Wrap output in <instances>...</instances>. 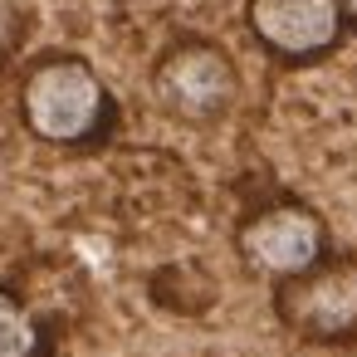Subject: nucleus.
Listing matches in <instances>:
<instances>
[{
  "instance_id": "obj_2",
  "label": "nucleus",
  "mask_w": 357,
  "mask_h": 357,
  "mask_svg": "<svg viewBox=\"0 0 357 357\" xmlns=\"http://www.w3.org/2000/svg\"><path fill=\"white\" fill-rule=\"evenodd\" d=\"M147 89L167 118L186 128H211V123H225L240 103V64L220 40L176 35L152 59Z\"/></svg>"
},
{
  "instance_id": "obj_4",
  "label": "nucleus",
  "mask_w": 357,
  "mask_h": 357,
  "mask_svg": "<svg viewBox=\"0 0 357 357\" xmlns=\"http://www.w3.org/2000/svg\"><path fill=\"white\" fill-rule=\"evenodd\" d=\"M333 250L328 220L298 201V196H269L259 206H250L235 225V255L250 274L279 284L294 279L303 269H313L323 255Z\"/></svg>"
},
{
  "instance_id": "obj_5",
  "label": "nucleus",
  "mask_w": 357,
  "mask_h": 357,
  "mask_svg": "<svg viewBox=\"0 0 357 357\" xmlns=\"http://www.w3.org/2000/svg\"><path fill=\"white\" fill-rule=\"evenodd\" d=\"M245 30L274 64L289 69H308L347 40L337 0H245Z\"/></svg>"
},
{
  "instance_id": "obj_8",
  "label": "nucleus",
  "mask_w": 357,
  "mask_h": 357,
  "mask_svg": "<svg viewBox=\"0 0 357 357\" xmlns=\"http://www.w3.org/2000/svg\"><path fill=\"white\" fill-rule=\"evenodd\" d=\"M337 10H342V25H347V35H357V0H337Z\"/></svg>"
},
{
  "instance_id": "obj_1",
  "label": "nucleus",
  "mask_w": 357,
  "mask_h": 357,
  "mask_svg": "<svg viewBox=\"0 0 357 357\" xmlns=\"http://www.w3.org/2000/svg\"><path fill=\"white\" fill-rule=\"evenodd\" d=\"M15 108L25 132L59 152H89L118 132V98L108 79L69 50H50L25 64Z\"/></svg>"
},
{
  "instance_id": "obj_3",
  "label": "nucleus",
  "mask_w": 357,
  "mask_h": 357,
  "mask_svg": "<svg viewBox=\"0 0 357 357\" xmlns=\"http://www.w3.org/2000/svg\"><path fill=\"white\" fill-rule=\"evenodd\" d=\"M269 303L289 337L313 347H352L357 342V255L328 250L313 269L279 279Z\"/></svg>"
},
{
  "instance_id": "obj_6",
  "label": "nucleus",
  "mask_w": 357,
  "mask_h": 357,
  "mask_svg": "<svg viewBox=\"0 0 357 357\" xmlns=\"http://www.w3.org/2000/svg\"><path fill=\"white\" fill-rule=\"evenodd\" d=\"M0 357H54V328L10 284H0Z\"/></svg>"
},
{
  "instance_id": "obj_7",
  "label": "nucleus",
  "mask_w": 357,
  "mask_h": 357,
  "mask_svg": "<svg viewBox=\"0 0 357 357\" xmlns=\"http://www.w3.org/2000/svg\"><path fill=\"white\" fill-rule=\"evenodd\" d=\"M25 35H30V10L20 6V0H0V69L20 54Z\"/></svg>"
}]
</instances>
